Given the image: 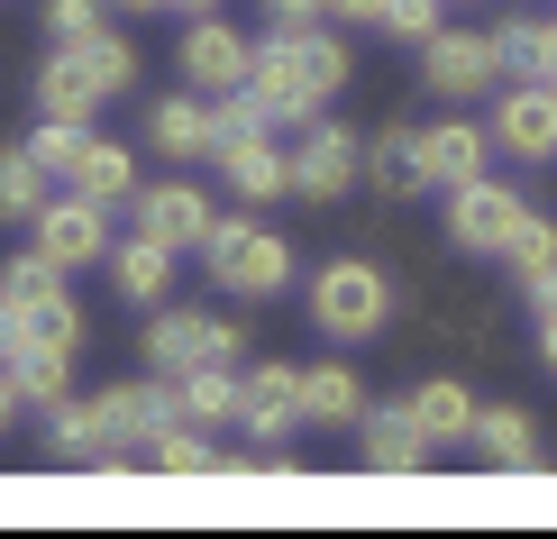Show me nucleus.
<instances>
[{
  "label": "nucleus",
  "instance_id": "33",
  "mask_svg": "<svg viewBox=\"0 0 557 539\" xmlns=\"http://www.w3.org/2000/svg\"><path fill=\"white\" fill-rule=\"evenodd\" d=\"M0 293H10V311H28V302H55L64 293V266H55V256H10V266H0Z\"/></svg>",
  "mask_w": 557,
  "mask_h": 539
},
{
  "label": "nucleus",
  "instance_id": "3",
  "mask_svg": "<svg viewBox=\"0 0 557 539\" xmlns=\"http://www.w3.org/2000/svg\"><path fill=\"white\" fill-rule=\"evenodd\" d=\"M301 302H311V330L330 347H357V339H375L393 320V284H384V266H366V256H330Z\"/></svg>",
  "mask_w": 557,
  "mask_h": 539
},
{
  "label": "nucleus",
  "instance_id": "11",
  "mask_svg": "<svg viewBox=\"0 0 557 539\" xmlns=\"http://www.w3.org/2000/svg\"><path fill=\"white\" fill-rule=\"evenodd\" d=\"M37 256H55V266L64 274H83V266H101V256H110V210L101 201H83V193H46V210H37Z\"/></svg>",
  "mask_w": 557,
  "mask_h": 539
},
{
  "label": "nucleus",
  "instance_id": "13",
  "mask_svg": "<svg viewBox=\"0 0 557 539\" xmlns=\"http://www.w3.org/2000/svg\"><path fill=\"white\" fill-rule=\"evenodd\" d=\"M293 420H301V366H293V357L238 366V430H247V439H284Z\"/></svg>",
  "mask_w": 557,
  "mask_h": 539
},
{
  "label": "nucleus",
  "instance_id": "4",
  "mask_svg": "<svg viewBox=\"0 0 557 539\" xmlns=\"http://www.w3.org/2000/svg\"><path fill=\"white\" fill-rule=\"evenodd\" d=\"M91 420H101V476H128L137 457H147V439L174 420V384L165 375H128V384H110V393H91Z\"/></svg>",
  "mask_w": 557,
  "mask_h": 539
},
{
  "label": "nucleus",
  "instance_id": "30",
  "mask_svg": "<svg viewBox=\"0 0 557 539\" xmlns=\"http://www.w3.org/2000/svg\"><path fill=\"white\" fill-rule=\"evenodd\" d=\"M503 274H512V284H540V274H557V220L521 210V229L503 238Z\"/></svg>",
  "mask_w": 557,
  "mask_h": 539
},
{
  "label": "nucleus",
  "instance_id": "25",
  "mask_svg": "<svg viewBox=\"0 0 557 539\" xmlns=\"http://www.w3.org/2000/svg\"><path fill=\"white\" fill-rule=\"evenodd\" d=\"M147 466L156 476H228V449L211 430H193V420H165V430L147 439Z\"/></svg>",
  "mask_w": 557,
  "mask_h": 539
},
{
  "label": "nucleus",
  "instance_id": "32",
  "mask_svg": "<svg viewBox=\"0 0 557 539\" xmlns=\"http://www.w3.org/2000/svg\"><path fill=\"white\" fill-rule=\"evenodd\" d=\"M18 347H55V357H74V347H83V311H74V293L28 302V311H18Z\"/></svg>",
  "mask_w": 557,
  "mask_h": 539
},
{
  "label": "nucleus",
  "instance_id": "24",
  "mask_svg": "<svg viewBox=\"0 0 557 539\" xmlns=\"http://www.w3.org/2000/svg\"><path fill=\"white\" fill-rule=\"evenodd\" d=\"M91 110H101V83L74 64V46H55V56L37 64V120H83L91 128Z\"/></svg>",
  "mask_w": 557,
  "mask_h": 539
},
{
  "label": "nucleus",
  "instance_id": "2",
  "mask_svg": "<svg viewBox=\"0 0 557 539\" xmlns=\"http://www.w3.org/2000/svg\"><path fill=\"white\" fill-rule=\"evenodd\" d=\"M201 266H211V284L238 293V302H284V284H293V238H274L265 220L228 210V220H211V238H201Z\"/></svg>",
  "mask_w": 557,
  "mask_h": 539
},
{
  "label": "nucleus",
  "instance_id": "38",
  "mask_svg": "<svg viewBox=\"0 0 557 539\" xmlns=\"http://www.w3.org/2000/svg\"><path fill=\"white\" fill-rule=\"evenodd\" d=\"M257 10H265V28H320L330 19L320 0H257Z\"/></svg>",
  "mask_w": 557,
  "mask_h": 539
},
{
  "label": "nucleus",
  "instance_id": "21",
  "mask_svg": "<svg viewBox=\"0 0 557 539\" xmlns=\"http://www.w3.org/2000/svg\"><path fill=\"white\" fill-rule=\"evenodd\" d=\"M301 420H311V430H357V420H366V384H357V366H338V357L301 366Z\"/></svg>",
  "mask_w": 557,
  "mask_h": 539
},
{
  "label": "nucleus",
  "instance_id": "43",
  "mask_svg": "<svg viewBox=\"0 0 557 539\" xmlns=\"http://www.w3.org/2000/svg\"><path fill=\"white\" fill-rule=\"evenodd\" d=\"M18 412H28V403H18V384H10V366H0V430H10Z\"/></svg>",
  "mask_w": 557,
  "mask_h": 539
},
{
  "label": "nucleus",
  "instance_id": "42",
  "mask_svg": "<svg viewBox=\"0 0 557 539\" xmlns=\"http://www.w3.org/2000/svg\"><path fill=\"white\" fill-rule=\"evenodd\" d=\"M18 357V311H10V293H0V366Z\"/></svg>",
  "mask_w": 557,
  "mask_h": 539
},
{
  "label": "nucleus",
  "instance_id": "15",
  "mask_svg": "<svg viewBox=\"0 0 557 539\" xmlns=\"http://www.w3.org/2000/svg\"><path fill=\"white\" fill-rule=\"evenodd\" d=\"M147 147L156 156H174V166H193V156H211L220 147V128H211V91H165V101L147 110Z\"/></svg>",
  "mask_w": 557,
  "mask_h": 539
},
{
  "label": "nucleus",
  "instance_id": "23",
  "mask_svg": "<svg viewBox=\"0 0 557 539\" xmlns=\"http://www.w3.org/2000/svg\"><path fill=\"white\" fill-rule=\"evenodd\" d=\"M110 284L128 293V311H156V302L174 293V247H156L147 229H137L128 247H110Z\"/></svg>",
  "mask_w": 557,
  "mask_h": 539
},
{
  "label": "nucleus",
  "instance_id": "14",
  "mask_svg": "<svg viewBox=\"0 0 557 539\" xmlns=\"http://www.w3.org/2000/svg\"><path fill=\"white\" fill-rule=\"evenodd\" d=\"M211 166L228 174V193H238L247 210H257V201H284V193H293V147H284V128H265V137H228V147L211 156Z\"/></svg>",
  "mask_w": 557,
  "mask_h": 539
},
{
  "label": "nucleus",
  "instance_id": "39",
  "mask_svg": "<svg viewBox=\"0 0 557 539\" xmlns=\"http://www.w3.org/2000/svg\"><path fill=\"white\" fill-rule=\"evenodd\" d=\"M530 320H540V366L557 375V293H548V302H530Z\"/></svg>",
  "mask_w": 557,
  "mask_h": 539
},
{
  "label": "nucleus",
  "instance_id": "12",
  "mask_svg": "<svg viewBox=\"0 0 557 539\" xmlns=\"http://www.w3.org/2000/svg\"><path fill=\"white\" fill-rule=\"evenodd\" d=\"M430 457H438V439L411 420V403H366L357 420V466H375V476H430Z\"/></svg>",
  "mask_w": 557,
  "mask_h": 539
},
{
  "label": "nucleus",
  "instance_id": "34",
  "mask_svg": "<svg viewBox=\"0 0 557 539\" xmlns=\"http://www.w3.org/2000/svg\"><path fill=\"white\" fill-rule=\"evenodd\" d=\"M438 10H448V0H384V19H375V28H384L393 46H430L438 28H448Z\"/></svg>",
  "mask_w": 557,
  "mask_h": 539
},
{
  "label": "nucleus",
  "instance_id": "40",
  "mask_svg": "<svg viewBox=\"0 0 557 539\" xmlns=\"http://www.w3.org/2000/svg\"><path fill=\"white\" fill-rule=\"evenodd\" d=\"M320 10H330V19H347V28H375V19H384V0H320Z\"/></svg>",
  "mask_w": 557,
  "mask_h": 539
},
{
  "label": "nucleus",
  "instance_id": "26",
  "mask_svg": "<svg viewBox=\"0 0 557 539\" xmlns=\"http://www.w3.org/2000/svg\"><path fill=\"white\" fill-rule=\"evenodd\" d=\"M411 420H421L438 449H457V439L475 430V393L457 384V375H430V384H411Z\"/></svg>",
  "mask_w": 557,
  "mask_h": 539
},
{
  "label": "nucleus",
  "instance_id": "45",
  "mask_svg": "<svg viewBox=\"0 0 557 539\" xmlns=\"http://www.w3.org/2000/svg\"><path fill=\"white\" fill-rule=\"evenodd\" d=\"M110 10H165V0H110Z\"/></svg>",
  "mask_w": 557,
  "mask_h": 539
},
{
  "label": "nucleus",
  "instance_id": "6",
  "mask_svg": "<svg viewBox=\"0 0 557 539\" xmlns=\"http://www.w3.org/2000/svg\"><path fill=\"white\" fill-rule=\"evenodd\" d=\"M484 137H494L512 166H548L557 156V83H494Z\"/></svg>",
  "mask_w": 557,
  "mask_h": 539
},
{
  "label": "nucleus",
  "instance_id": "20",
  "mask_svg": "<svg viewBox=\"0 0 557 539\" xmlns=\"http://www.w3.org/2000/svg\"><path fill=\"white\" fill-rule=\"evenodd\" d=\"M467 449H475L484 466H512V476H530V466H540V420H530L521 403H494V412L475 403V430H467Z\"/></svg>",
  "mask_w": 557,
  "mask_h": 539
},
{
  "label": "nucleus",
  "instance_id": "27",
  "mask_svg": "<svg viewBox=\"0 0 557 539\" xmlns=\"http://www.w3.org/2000/svg\"><path fill=\"white\" fill-rule=\"evenodd\" d=\"M74 64H83L91 83H101V101H120V91L137 83V46H128L120 28H110V19H101L91 37H74Z\"/></svg>",
  "mask_w": 557,
  "mask_h": 539
},
{
  "label": "nucleus",
  "instance_id": "10",
  "mask_svg": "<svg viewBox=\"0 0 557 539\" xmlns=\"http://www.w3.org/2000/svg\"><path fill=\"white\" fill-rule=\"evenodd\" d=\"M247 64H257V46H247L238 28H228L220 10H201V19H183V46H174V74L193 83V91H238L247 83Z\"/></svg>",
  "mask_w": 557,
  "mask_h": 539
},
{
  "label": "nucleus",
  "instance_id": "37",
  "mask_svg": "<svg viewBox=\"0 0 557 539\" xmlns=\"http://www.w3.org/2000/svg\"><path fill=\"white\" fill-rule=\"evenodd\" d=\"M101 10H110V0H46V37H55V46H74V37H91V28H101Z\"/></svg>",
  "mask_w": 557,
  "mask_h": 539
},
{
  "label": "nucleus",
  "instance_id": "9",
  "mask_svg": "<svg viewBox=\"0 0 557 539\" xmlns=\"http://www.w3.org/2000/svg\"><path fill=\"white\" fill-rule=\"evenodd\" d=\"M421 56V83H430V101H484V91L503 83V64H494V37L484 28H438L430 46H411Z\"/></svg>",
  "mask_w": 557,
  "mask_h": 539
},
{
  "label": "nucleus",
  "instance_id": "8",
  "mask_svg": "<svg viewBox=\"0 0 557 539\" xmlns=\"http://www.w3.org/2000/svg\"><path fill=\"white\" fill-rule=\"evenodd\" d=\"M438 201H448V247L457 256H503V238H512L521 210H530L503 174H475V183H457V193H438Z\"/></svg>",
  "mask_w": 557,
  "mask_h": 539
},
{
  "label": "nucleus",
  "instance_id": "31",
  "mask_svg": "<svg viewBox=\"0 0 557 539\" xmlns=\"http://www.w3.org/2000/svg\"><path fill=\"white\" fill-rule=\"evenodd\" d=\"M46 193H55V174H46L28 147H10V156H0V220H37V210H46Z\"/></svg>",
  "mask_w": 557,
  "mask_h": 539
},
{
  "label": "nucleus",
  "instance_id": "44",
  "mask_svg": "<svg viewBox=\"0 0 557 539\" xmlns=\"http://www.w3.org/2000/svg\"><path fill=\"white\" fill-rule=\"evenodd\" d=\"M165 10H183V19H201V10H220V0H165Z\"/></svg>",
  "mask_w": 557,
  "mask_h": 539
},
{
  "label": "nucleus",
  "instance_id": "19",
  "mask_svg": "<svg viewBox=\"0 0 557 539\" xmlns=\"http://www.w3.org/2000/svg\"><path fill=\"white\" fill-rule=\"evenodd\" d=\"M64 193H83V201H101V210L137 201V147H120V137H83V156H74V174H64Z\"/></svg>",
  "mask_w": 557,
  "mask_h": 539
},
{
  "label": "nucleus",
  "instance_id": "28",
  "mask_svg": "<svg viewBox=\"0 0 557 539\" xmlns=\"http://www.w3.org/2000/svg\"><path fill=\"white\" fill-rule=\"evenodd\" d=\"M46 457L55 466H101V420H91V403H55L46 412Z\"/></svg>",
  "mask_w": 557,
  "mask_h": 539
},
{
  "label": "nucleus",
  "instance_id": "5",
  "mask_svg": "<svg viewBox=\"0 0 557 539\" xmlns=\"http://www.w3.org/2000/svg\"><path fill=\"white\" fill-rule=\"evenodd\" d=\"M247 357V330L238 320H211V311H165L156 302L147 339H137V366L147 375H183V366H238Z\"/></svg>",
  "mask_w": 557,
  "mask_h": 539
},
{
  "label": "nucleus",
  "instance_id": "16",
  "mask_svg": "<svg viewBox=\"0 0 557 539\" xmlns=\"http://www.w3.org/2000/svg\"><path fill=\"white\" fill-rule=\"evenodd\" d=\"M137 229H147L156 247H201L211 238V193H193V183H147L137 193Z\"/></svg>",
  "mask_w": 557,
  "mask_h": 539
},
{
  "label": "nucleus",
  "instance_id": "36",
  "mask_svg": "<svg viewBox=\"0 0 557 539\" xmlns=\"http://www.w3.org/2000/svg\"><path fill=\"white\" fill-rule=\"evenodd\" d=\"M83 137H91L83 120H37V137H28V156H37V166H46V174L64 183V174H74V156H83Z\"/></svg>",
  "mask_w": 557,
  "mask_h": 539
},
{
  "label": "nucleus",
  "instance_id": "22",
  "mask_svg": "<svg viewBox=\"0 0 557 539\" xmlns=\"http://www.w3.org/2000/svg\"><path fill=\"white\" fill-rule=\"evenodd\" d=\"M165 384H174V420H193V430H228L238 420V366H183Z\"/></svg>",
  "mask_w": 557,
  "mask_h": 539
},
{
  "label": "nucleus",
  "instance_id": "1",
  "mask_svg": "<svg viewBox=\"0 0 557 539\" xmlns=\"http://www.w3.org/2000/svg\"><path fill=\"white\" fill-rule=\"evenodd\" d=\"M347 74H357V56H347V37H330V28H274L257 46V64H247V83H257V101L274 110V128L320 120L347 91Z\"/></svg>",
  "mask_w": 557,
  "mask_h": 539
},
{
  "label": "nucleus",
  "instance_id": "17",
  "mask_svg": "<svg viewBox=\"0 0 557 539\" xmlns=\"http://www.w3.org/2000/svg\"><path fill=\"white\" fill-rule=\"evenodd\" d=\"M366 183H375L384 201H430L438 183H430V147H421V128H384L375 147H366Z\"/></svg>",
  "mask_w": 557,
  "mask_h": 539
},
{
  "label": "nucleus",
  "instance_id": "18",
  "mask_svg": "<svg viewBox=\"0 0 557 539\" xmlns=\"http://www.w3.org/2000/svg\"><path fill=\"white\" fill-rule=\"evenodd\" d=\"M421 147H430V183H438V193L494 174V137H484V120H430Z\"/></svg>",
  "mask_w": 557,
  "mask_h": 539
},
{
  "label": "nucleus",
  "instance_id": "41",
  "mask_svg": "<svg viewBox=\"0 0 557 539\" xmlns=\"http://www.w3.org/2000/svg\"><path fill=\"white\" fill-rule=\"evenodd\" d=\"M530 83H557V19H540V74Z\"/></svg>",
  "mask_w": 557,
  "mask_h": 539
},
{
  "label": "nucleus",
  "instance_id": "29",
  "mask_svg": "<svg viewBox=\"0 0 557 539\" xmlns=\"http://www.w3.org/2000/svg\"><path fill=\"white\" fill-rule=\"evenodd\" d=\"M10 384H18V403H28V412H55L64 384H74V357H55V347H18V357H10Z\"/></svg>",
  "mask_w": 557,
  "mask_h": 539
},
{
  "label": "nucleus",
  "instance_id": "35",
  "mask_svg": "<svg viewBox=\"0 0 557 539\" xmlns=\"http://www.w3.org/2000/svg\"><path fill=\"white\" fill-rule=\"evenodd\" d=\"M484 37H494V64H503L512 83L540 74V19H503V28H484Z\"/></svg>",
  "mask_w": 557,
  "mask_h": 539
},
{
  "label": "nucleus",
  "instance_id": "7",
  "mask_svg": "<svg viewBox=\"0 0 557 539\" xmlns=\"http://www.w3.org/2000/svg\"><path fill=\"white\" fill-rule=\"evenodd\" d=\"M357 174H366L357 128H338V120H301L293 128V193L301 201H347V193H357Z\"/></svg>",
  "mask_w": 557,
  "mask_h": 539
}]
</instances>
